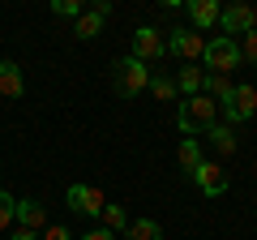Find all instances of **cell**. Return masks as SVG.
I'll return each instance as SVG.
<instances>
[{
  "mask_svg": "<svg viewBox=\"0 0 257 240\" xmlns=\"http://www.w3.org/2000/svg\"><path fill=\"white\" fill-rule=\"evenodd\" d=\"M176 125H180L184 138H197V133H206L210 125H219V103H214L210 94H193V99L180 103V111H176Z\"/></svg>",
  "mask_w": 257,
  "mask_h": 240,
  "instance_id": "cell-1",
  "label": "cell"
},
{
  "mask_svg": "<svg viewBox=\"0 0 257 240\" xmlns=\"http://www.w3.org/2000/svg\"><path fill=\"white\" fill-rule=\"evenodd\" d=\"M111 90H116L120 99L146 94L150 90V65H142V60H133V56L116 60V65H111Z\"/></svg>",
  "mask_w": 257,
  "mask_h": 240,
  "instance_id": "cell-2",
  "label": "cell"
},
{
  "mask_svg": "<svg viewBox=\"0 0 257 240\" xmlns=\"http://www.w3.org/2000/svg\"><path fill=\"white\" fill-rule=\"evenodd\" d=\"M202 60H206V73H223V77H231V69L240 65V47H236V39H227V35L206 39Z\"/></svg>",
  "mask_w": 257,
  "mask_h": 240,
  "instance_id": "cell-3",
  "label": "cell"
},
{
  "mask_svg": "<svg viewBox=\"0 0 257 240\" xmlns=\"http://www.w3.org/2000/svg\"><path fill=\"white\" fill-rule=\"evenodd\" d=\"M202 52H206V35H197L193 26H176V30H167V56H176L180 65L202 60Z\"/></svg>",
  "mask_w": 257,
  "mask_h": 240,
  "instance_id": "cell-4",
  "label": "cell"
},
{
  "mask_svg": "<svg viewBox=\"0 0 257 240\" xmlns=\"http://www.w3.org/2000/svg\"><path fill=\"white\" fill-rule=\"evenodd\" d=\"M133 60H142V65H155V60H163L167 56V35L155 26H138L133 30Z\"/></svg>",
  "mask_w": 257,
  "mask_h": 240,
  "instance_id": "cell-5",
  "label": "cell"
},
{
  "mask_svg": "<svg viewBox=\"0 0 257 240\" xmlns=\"http://www.w3.org/2000/svg\"><path fill=\"white\" fill-rule=\"evenodd\" d=\"M219 26H223V35H227V39L248 35V30H257V9H253V5H244V0H236V5H223Z\"/></svg>",
  "mask_w": 257,
  "mask_h": 240,
  "instance_id": "cell-6",
  "label": "cell"
},
{
  "mask_svg": "<svg viewBox=\"0 0 257 240\" xmlns=\"http://www.w3.org/2000/svg\"><path fill=\"white\" fill-rule=\"evenodd\" d=\"M223 120H227V129L231 125H244V120H253V111H257V86H236L231 90V99L223 103Z\"/></svg>",
  "mask_w": 257,
  "mask_h": 240,
  "instance_id": "cell-7",
  "label": "cell"
},
{
  "mask_svg": "<svg viewBox=\"0 0 257 240\" xmlns=\"http://www.w3.org/2000/svg\"><path fill=\"white\" fill-rule=\"evenodd\" d=\"M64 202H69V210H77V214H103L107 197H103V189H94V185H69L64 189Z\"/></svg>",
  "mask_w": 257,
  "mask_h": 240,
  "instance_id": "cell-8",
  "label": "cell"
},
{
  "mask_svg": "<svg viewBox=\"0 0 257 240\" xmlns=\"http://www.w3.org/2000/svg\"><path fill=\"white\" fill-rule=\"evenodd\" d=\"M193 180H197V189H202L206 197H219V193H227V172H223L214 159H202V167L193 172Z\"/></svg>",
  "mask_w": 257,
  "mask_h": 240,
  "instance_id": "cell-9",
  "label": "cell"
},
{
  "mask_svg": "<svg viewBox=\"0 0 257 240\" xmlns=\"http://www.w3.org/2000/svg\"><path fill=\"white\" fill-rule=\"evenodd\" d=\"M184 13H189L193 30L202 35V30L219 26V13H223V5H219V0H189V5H184Z\"/></svg>",
  "mask_w": 257,
  "mask_h": 240,
  "instance_id": "cell-10",
  "label": "cell"
},
{
  "mask_svg": "<svg viewBox=\"0 0 257 240\" xmlns=\"http://www.w3.org/2000/svg\"><path fill=\"white\" fill-rule=\"evenodd\" d=\"M18 227H26V231H43L47 227V206L43 202H35V197H26V202H18Z\"/></svg>",
  "mask_w": 257,
  "mask_h": 240,
  "instance_id": "cell-11",
  "label": "cell"
},
{
  "mask_svg": "<svg viewBox=\"0 0 257 240\" xmlns=\"http://www.w3.org/2000/svg\"><path fill=\"white\" fill-rule=\"evenodd\" d=\"M176 94H184V99H193V94H202V82H206V69H197V65H180L176 69Z\"/></svg>",
  "mask_w": 257,
  "mask_h": 240,
  "instance_id": "cell-12",
  "label": "cell"
},
{
  "mask_svg": "<svg viewBox=\"0 0 257 240\" xmlns=\"http://www.w3.org/2000/svg\"><path fill=\"white\" fill-rule=\"evenodd\" d=\"M202 142H197V138H180V150H176V163H180V172L184 176H193V172H197V167H202Z\"/></svg>",
  "mask_w": 257,
  "mask_h": 240,
  "instance_id": "cell-13",
  "label": "cell"
},
{
  "mask_svg": "<svg viewBox=\"0 0 257 240\" xmlns=\"http://www.w3.org/2000/svg\"><path fill=\"white\" fill-rule=\"evenodd\" d=\"M22 90H26L22 69L13 65V60H0V94H5V99H22Z\"/></svg>",
  "mask_w": 257,
  "mask_h": 240,
  "instance_id": "cell-14",
  "label": "cell"
},
{
  "mask_svg": "<svg viewBox=\"0 0 257 240\" xmlns=\"http://www.w3.org/2000/svg\"><path fill=\"white\" fill-rule=\"evenodd\" d=\"M231 90H236V82H231V77H223V73H206V82H202V94H210L219 107L231 99Z\"/></svg>",
  "mask_w": 257,
  "mask_h": 240,
  "instance_id": "cell-15",
  "label": "cell"
},
{
  "mask_svg": "<svg viewBox=\"0 0 257 240\" xmlns=\"http://www.w3.org/2000/svg\"><path fill=\"white\" fill-rule=\"evenodd\" d=\"M206 138L214 142V150H219V155H236V150H240L236 129H227V125H210V129H206Z\"/></svg>",
  "mask_w": 257,
  "mask_h": 240,
  "instance_id": "cell-16",
  "label": "cell"
},
{
  "mask_svg": "<svg viewBox=\"0 0 257 240\" xmlns=\"http://www.w3.org/2000/svg\"><path fill=\"white\" fill-rule=\"evenodd\" d=\"M124 236L128 240H163V227H159L155 219H128Z\"/></svg>",
  "mask_w": 257,
  "mask_h": 240,
  "instance_id": "cell-17",
  "label": "cell"
},
{
  "mask_svg": "<svg viewBox=\"0 0 257 240\" xmlns=\"http://www.w3.org/2000/svg\"><path fill=\"white\" fill-rule=\"evenodd\" d=\"M99 219H103V227H107L111 236L128 227V214H124V206H116V202H107V206H103V214H99Z\"/></svg>",
  "mask_w": 257,
  "mask_h": 240,
  "instance_id": "cell-18",
  "label": "cell"
},
{
  "mask_svg": "<svg viewBox=\"0 0 257 240\" xmlns=\"http://www.w3.org/2000/svg\"><path fill=\"white\" fill-rule=\"evenodd\" d=\"M150 94H155L159 103H176V82L167 73H150Z\"/></svg>",
  "mask_w": 257,
  "mask_h": 240,
  "instance_id": "cell-19",
  "label": "cell"
},
{
  "mask_svg": "<svg viewBox=\"0 0 257 240\" xmlns=\"http://www.w3.org/2000/svg\"><path fill=\"white\" fill-rule=\"evenodd\" d=\"M13 223H18V197L0 189V231H9Z\"/></svg>",
  "mask_w": 257,
  "mask_h": 240,
  "instance_id": "cell-20",
  "label": "cell"
},
{
  "mask_svg": "<svg viewBox=\"0 0 257 240\" xmlns=\"http://www.w3.org/2000/svg\"><path fill=\"white\" fill-rule=\"evenodd\" d=\"M103 22H107V18H99L94 9H86L82 18H77V39H94V35L103 30Z\"/></svg>",
  "mask_w": 257,
  "mask_h": 240,
  "instance_id": "cell-21",
  "label": "cell"
},
{
  "mask_svg": "<svg viewBox=\"0 0 257 240\" xmlns=\"http://www.w3.org/2000/svg\"><path fill=\"white\" fill-rule=\"evenodd\" d=\"M236 47H240V60H248V65H257V30H248V35H240V39H236Z\"/></svg>",
  "mask_w": 257,
  "mask_h": 240,
  "instance_id": "cell-22",
  "label": "cell"
},
{
  "mask_svg": "<svg viewBox=\"0 0 257 240\" xmlns=\"http://www.w3.org/2000/svg\"><path fill=\"white\" fill-rule=\"evenodd\" d=\"M52 13H60V18H82L86 5L82 0H52Z\"/></svg>",
  "mask_w": 257,
  "mask_h": 240,
  "instance_id": "cell-23",
  "label": "cell"
},
{
  "mask_svg": "<svg viewBox=\"0 0 257 240\" xmlns=\"http://www.w3.org/2000/svg\"><path fill=\"white\" fill-rule=\"evenodd\" d=\"M39 240H73V236H69V227H60V223H47V227L39 231Z\"/></svg>",
  "mask_w": 257,
  "mask_h": 240,
  "instance_id": "cell-24",
  "label": "cell"
},
{
  "mask_svg": "<svg viewBox=\"0 0 257 240\" xmlns=\"http://www.w3.org/2000/svg\"><path fill=\"white\" fill-rule=\"evenodd\" d=\"M90 9H94V13H99V18H111V13H116V9H111V0H94Z\"/></svg>",
  "mask_w": 257,
  "mask_h": 240,
  "instance_id": "cell-25",
  "label": "cell"
},
{
  "mask_svg": "<svg viewBox=\"0 0 257 240\" xmlns=\"http://www.w3.org/2000/svg\"><path fill=\"white\" fill-rule=\"evenodd\" d=\"M9 240H39V236H35V231H26V227H13Z\"/></svg>",
  "mask_w": 257,
  "mask_h": 240,
  "instance_id": "cell-26",
  "label": "cell"
},
{
  "mask_svg": "<svg viewBox=\"0 0 257 240\" xmlns=\"http://www.w3.org/2000/svg\"><path fill=\"white\" fill-rule=\"evenodd\" d=\"M82 240H111V231H107V227H94V231H86Z\"/></svg>",
  "mask_w": 257,
  "mask_h": 240,
  "instance_id": "cell-27",
  "label": "cell"
}]
</instances>
